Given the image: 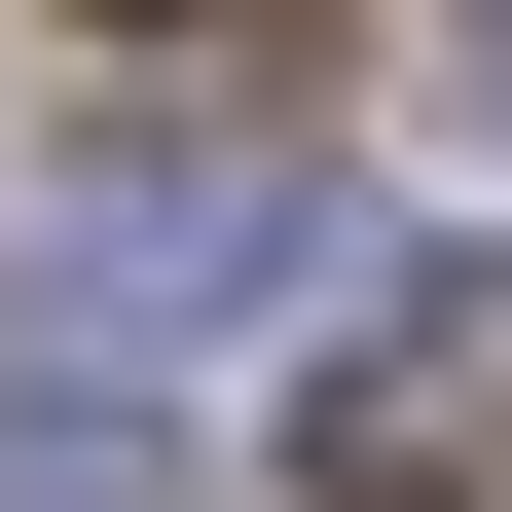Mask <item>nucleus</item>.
I'll return each mask as SVG.
<instances>
[{
  "label": "nucleus",
  "instance_id": "f257e3e1",
  "mask_svg": "<svg viewBox=\"0 0 512 512\" xmlns=\"http://www.w3.org/2000/svg\"><path fill=\"white\" fill-rule=\"evenodd\" d=\"M0 330H74V366H330L366 330V220L293 147H74V183H0Z\"/></svg>",
  "mask_w": 512,
  "mask_h": 512
},
{
  "label": "nucleus",
  "instance_id": "f03ea898",
  "mask_svg": "<svg viewBox=\"0 0 512 512\" xmlns=\"http://www.w3.org/2000/svg\"><path fill=\"white\" fill-rule=\"evenodd\" d=\"M293 476L330 512H476L512 476V256H366V330L293 366Z\"/></svg>",
  "mask_w": 512,
  "mask_h": 512
},
{
  "label": "nucleus",
  "instance_id": "7ed1b4c3",
  "mask_svg": "<svg viewBox=\"0 0 512 512\" xmlns=\"http://www.w3.org/2000/svg\"><path fill=\"white\" fill-rule=\"evenodd\" d=\"M0 512H220V439H183L147 366H74V330H0Z\"/></svg>",
  "mask_w": 512,
  "mask_h": 512
},
{
  "label": "nucleus",
  "instance_id": "20e7f679",
  "mask_svg": "<svg viewBox=\"0 0 512 512\" xmlns=\"http://www.w3.org/2000/svg\"><path fill=\"white\" fill-rule=\"evenodd\" d=\"M476 74H512V0H476Z\"/></svg>",
  "mask_w": 512,
  "mask_h": 512
},
{
  "label": "nucleus",
  "instance_id": "39448f33",
  "mask_svg": "<svg viewBox=\"0 0 512 512\" xmlns=\"http://www.w3.org/2000/svg\"><path fill=\"white\" fill-rule=\"evenodd\" d=\"M147 37H183V0H147Z\"/></svg>",
  "mask_w": 512,
  "mask_h": 512
}]
</instances>
